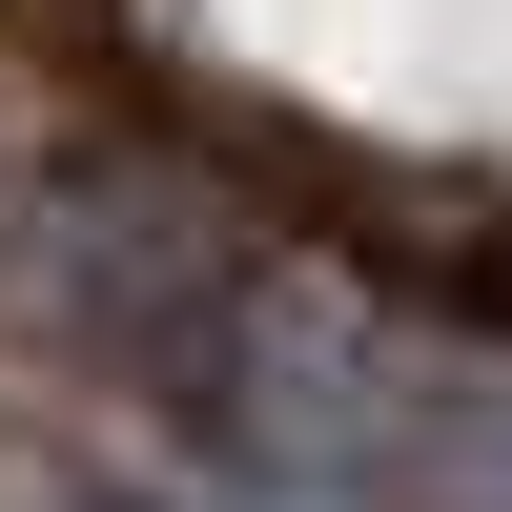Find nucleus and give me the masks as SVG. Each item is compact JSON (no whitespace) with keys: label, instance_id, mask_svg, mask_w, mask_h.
Wrapping results in <instances>:
<instances>
[{"label":"nucleus","instance_id":"obj_1","mask_svg":"<svg viewBox=\"0 0 512 512\" xmlns=\"http://www.w3.org/2000/svg\"><path fill=\"white\" fill-rule=\"evenodd\" d=\"M451 512H512V410H472V431H451Z\"/></svg>","mask_w":512,"mask_h":512}]
</instances>
